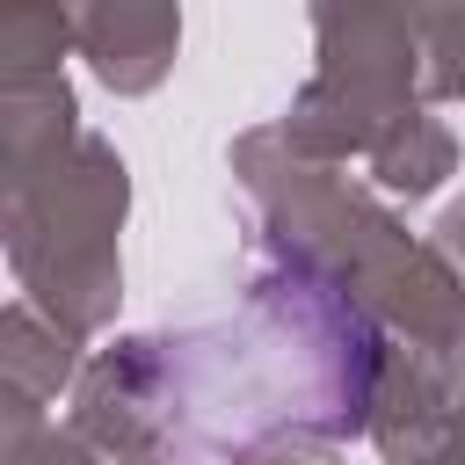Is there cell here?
I'll return each mask as SVG.
<instances>
[{
	"instance_id": "obj_1",
	"label": "cell",
	"mask_w": 465,
	"mask_h": 465,
	"mask_svg": "<svg viewBox=\"0 0 465 465\" xmlns=\"http://www.w3.org/2000/svg\"><path fill=\"white\" fill-rule=\"evenodd\" d=\"M232 182L247 196L262 262L341 291L400 349L458 356L465 341V291L450 262L458 218H443L436 240H414L363 182H349L341 167L298 160L276 138V124L232 138Z\"/></svg>"
},
{
	"instance_id": "obj_2",
	"label": "cell",
	"mask_w": 465,
	"mask_h": 465,
	"mask_svg": "<svg viewBox=\"0 0 465 465\" xmlns=\"http://www.w3.org/2000/svg\"><path fill=\"white\" fill-rule=\"evenodd\" d=\"M320 65L291 94L276 138L298 160H363L392 124L458 94V7H312Z\"/></svg>"
},
{
	"instance_id": "obj_3",
	"label": "cell",
	"mask_w": 465,
	"mask_h": 465,
	"mask_svg": "<svg viewBox=\"0 0 465 465\" xmlns=\"http://www.w3.org/2000/svg\"><path fill=\"white\" fill-rule=\"evenodd\" d=\"M124 211H131V167L94 131H80L65 153H51L0 203V247L15 262V283L29 291L22 305H36L73 341H87L116 320Z\"/></svg>"
},
{
	"instance_id": "obj_4",
	"label": "cell",
	"mask_w": 465,
	"mask_h": 465,
	"mask_svg": "<svg viewBox=\"0 0 465 465\" xmlns=\"http://www.w3.org/2000/svg\"><path fill=\"white\" fill-rule=\"evenodd\" d=\"M363 436L385 465H458V356L385 341Z\"/></svg>"
},
{
	"instance_id": "obj_5",
	"label": "cell",
	"mask_w": 465,
	"mask_h": 465,
	"mask_svg": "<svg viewBox=\"0 0 465 465\" xmlns=\"http://www.w3.org/2000/svg\"><path fill=\"white\" fill-rule=\"evenodd\" d=\"M73 51L94 65L109 94H153L182 51V7H160V0L73 7Z\"/></svg>"
},
{
	"instance_id": "obj_6",
	"label": "cell",
	"mask_w": 465,
	"mask_h": 465,
	"mask_svg": "<svg viewBox=\"0 0 465 465\" xmlns=\"http://www.w3.org/2000/svg\"><path fill=\"white\" fill-rule=\"evenodd\" d=\"M73 116H80V109H73L65 73H44V80L0 73V203H7L51 153H65V145L80 138Z\"/></svg>"
},
{
	"instance_id": "obj_7",
	"label": "cell",
	"mask_w": 465,
	"mask_h": 465,
	"mask_svg": "<svg viewBox=\"0 0 465 465\" xmlns=\"http://www.w3.org/2000/svg\"><path fill=\"white\" fill-rule=\"evenodd\" d=\"M73 371H80V341L65 334V327H51L36 305H0V385L7 392H22V400H58L65 385H73Z\"/></svg>"
},
{
	"instance_id": "obj_8",
	"label": "cell",
	"mask_w": 465,
	"mask_h": 465,
	"mask_svg": "<svg viewBox=\"0 0 465 465\" xmlns=\"http://www.w3.org/2000/svg\"><path fill=\"white\" fill-rule=\"evenodd\" d=\"M363 167H371V182L385 189V196H436L443 182H450V167H458V131L436 116V109H414L407 124H392L371 153H363Z\"/></svg>"
},
{
	"instance_id": "obj_9",
	"label": "cell",
	"mask_w": 465,
	"mask_h": 465,
	"mask_svg": "<svg viewBox=\"0 0 465 465\" xmlns=\"http://www.w3.org/2000/svg\"><path fill=\"white\" fill-rule=\"evenodd\" d=\"M65 51H73V7H44V0L0 7V73H15V80L65 73Z\"/></svg>"
},
{
	"instance_id": "obj_10",
	"label": "cell",
	"mask_w": 465,
	"mask_h": 465,
	"mask_svg": "<svg viewBox=\"0 0 465 465\" xmlns=\"http://www.w3.org/2000/svg\"><path fill=\"white\" fill-rule=\"evenodd\" d=\"M44 436H51V421H44V407L0 385V465H29Z\"/></svg>"
},
{
	"instance_id": "obj_11",
	"label": "cell",
	"mask_w": 465,
	"mask_h": 465,
	"mask_svg": "<svg viewBox=\"0 0 465 465\" xmlns=\"http://www.w3.org/2000/svg\"><path fill=\"white\" fill-rule=\"evenodd\" d=\"M232 465H341V450H327L312 436H262V443L232 450Z\"/></svg>"
},
{
	"instance_id": "obj_12",
	"label": "cell",
	"mask_w": 465,
	"mask_h": 465,
	"mask_svg": "<svg viewBox=\"0 0 465 465\" xmlns=\"http://www.w3.org/2000/svg\"><path fill=\"white\" fill-rule=\"evenodd\" d=\"M29 465H94V458H87V450H80L65 429H51V436L36 443V458H29Z\"/></svg>"
}]
</instances>
